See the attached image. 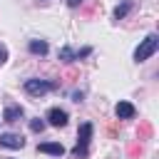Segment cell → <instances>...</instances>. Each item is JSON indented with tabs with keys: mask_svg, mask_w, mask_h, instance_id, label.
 <instances>
[{
	"mask_svg": "<svg viewBox=\"0 0 159 159\" xmlns=\"http://www.w3.org/2000/svg\"><path fill=\"white\" fill-rule=\"evenodd\" d=\"M157 47H159V37L152 32V35H147V37L142 40V45L134 50V60H137V62H144V60H149V57L157 52Z\"/></svg>",
	"mask_w": 159,
	"mask_h": 159,
	"instance_id": "obj_1",
	"label": "cell"
},
{
	"mask_svg": "<svg viewBox=\"0 0 159 159\" xmlns=\"http://www.w3.org/2000/svg\"><path fill=\"white\" fill-rule=\"evenodd\" d=\"M89 139H92V124L84 122V124L80 127V134H77V147L72 149V154H75L77 159L87 157V144H89Z\"/></svg>",
	"mask_w": 159,
	"mask_h": 159,
	"instance_id": "obj_2",
	"label": "cell"
},
{
	"mask_svg": "<svg viewBox=\"0 0 159 159\" xmlns=\"http://www.w3.org/2000/svg\"><path fill=\"white\" fill-rule=\"evenodd\" d=\"M55 84L52 82H47V80H27L25 82V92L27 94H32V97H40V94H45V92H50Z\"/></svg>",
	"mask_w": 159,
	"mask_h": 159,
	"instance_id": "obj_3",
	"label": "cell"
},
{
	"mask_svg": "<svg viewBox=\"0 0 159 159\" xmlns=\"http://www.w3.org/2000/svg\"><path fill=\"white\" fill-rule=\"evenodd\" d=\"M0 144H2V147H10V149H22V147H25V139H22L20 134L7 132V134H0Z\"/></svg>",
	"mask_w": 159,
	"mask_h": 159,
	"instance_id": "obj_4",
	"label": "cell"
},
{
	"mask_svg": "<svg viewBox=\"0 0 159 159\" xmlns=\"http://www.w3.org/2000/svg\"><path fill=\"white\" fill-rule=\"evenodd\" d=\"M47 122H50L52 127H65V124H67V112L55 107V109H50V112H47Z\"/></svg>",
	"mask_w": 159,
	"mask_h": 159,
	"instance_id": "obj_5",
	"label": "cell"
},
{
	"mask_svg": "<svg viewBox=\"0 0 159 159\" xmlns=\"http://www.w3.org/2000/svg\"><path fill=\"white\" fill-rule=\"evenodd\" d=\"M37 152H42V154H52V157H62V154H65V147L57 144V142H42V144L37 147Z\"/></svg>",
	"mask_w": 159,
	"mask_h": 159,
	"instance_id": "obj_6",
	"label": "cell"
},
{
	"mask_svg": "<svg viewBox=\"0 0 159 159\" xmlns=\"http://www.w3.org/2000/svg\"><path fill=\"white\" fill-rule=\"evenodd\" d=\"M114 112H117V117H119V119H132V117L137 114V109H134V104H132V102H119V104L114 107Z\"/></svg>",
	"mask_w": 159,
	"mask_h": 159,
	"instance_id": "obj_7",
	"label": "cell"
},
{
	"mask_svg": "<svg viewBox=\"0 0 159 159\" xmlns=\"http://www.w3.org/2000/svg\"><path fill=\"white\" fill-rule=\"evenodd\" d=\"M20 117H22V107H5V112H2L5 122H17Z\"/></svg>",
	"mask_w": 159,
	"mask_h": 159,
	"instance_id": "obj_8",
	"label": "cell"
},
{
	"mask_svg": "<svg viewBox=\"0 0 159 159\" xmlns=\"http://www.w3.org/2000/svg\"><path fill=\"white\" fill-rule=\"evenodd\" d=\"M30 52H32V55H45V52H47V42H42V40H30Z\"/></svg>",
	"mask_w": 159,
	"mask_h": 159,
	"instance_id": "obj_9",
	"label": "cell"
},
{
	"mask_svg": "<svg viewBox=\"0 0 159 159\" xmlns=\"http://www.w3.org/2000/svg\"><path fill=\"white\" fill-rule=\"evenodd\" d=\"M129 5H132L129 0H127V2H122V5H119V7L114 10V17H117V20H122V17L127 15V10H129Z\"/></svg>",
	"mask_w": 159,
	"mask_h": 159,
	"instance_id": "obj_10",
	"label": "cell"
},
{
	"mask_svg": "<svg viewBox=\"0 0 159 159\" xmlns=\"http://www.w3.org/2000/svg\"><path fill=\"white\" fill-rule=\"evenodd\" d=\"M30 129H32V132H42V129H45V122H42V119H32V122H30Z\"/></svg>",
	"mask_w": 159,
	"mask_h": 159,
	"instance_id": "obj_11",
	"label": "cell"
},
{
	"mask_svg": "<svg viewBox=\"0 0 159 159\" xmlns=\"http://www.w3.org/2000/svg\"><path fill=\"white\" fill-rule=\"evenodd\" d=\"M5 60H7V50L0 45V65H5Z\"/></svg>",
	"mask_w": 159,
	"mask_h": 159,
	"instance_id": "obj_12",
	"label": "cell"
},
{
	"mask_svg": "<svg viewBox=\"0 0 159 159\" xmlns=\"http://www.w3.org/2000/svg\"><path fill=\"white\" fill-rule=\"evenodd\" d=\"M80 2H82V0H67V5H70V7H77Z\"/></svg>",
	"mask_w": 159,
	"mask_h": 159,
	"instance_id": "obj_13",
	"label": "cell"
}]
</instances>
